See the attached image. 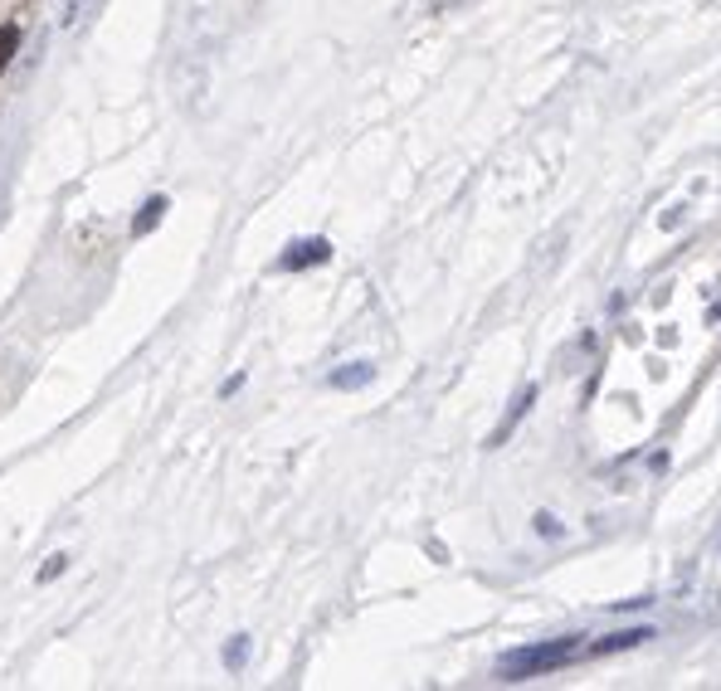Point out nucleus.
I'll return each instance as SVG.
<instances>
[{"label": "nucleus", "mask_w": 721, "mask_h": 691, "mask_svg": "<svg viewBox=\"0 0 721 691\" xmlns=\"http://www.w3.org/2000/svg\"><path fill=\"white\" fill-rule=\"evenodd\" d=\"M370 375H376V370H370L366 360H352L346 370H337V375H332V389H360V385H370Z\"/></svg>", "instance_id": "nucleus-4"}, {"label": "nucleus", "mask_w": 721, "mask_h": 691, "mask_svg": "<svg viewBox=\"0 0 721 691\" xmlns=\"http://www.w3.org/2000/svg\"><path fill=\"white\" fill-rule=\"evenodd\" d=\"M332 258V244L327 239H293V244L278 254V268L283 273H303V268H317V264H327Z\"/></svg>", "instance_id": "nucleus-2"}, {"label": "nucleus", "mask_w": 721, "mask_h": 691, "mask_svg": "<svg viewBox=\"0 0 721 691\" xmlns=\"http://www.w3.org/2000/svg\"><path fill=\"white\" fill-rule=\"evenodd\" d=\"M84 5H88V0H68V20H78V15H84Z\"/></svg>", "instance_id": "nucleus-9"}, {"label": "nucleus", "mask_w": 721, "mask_h": 691, "mask_svg": "<svg viewBox=\"0 0 721 691\" xmlns=\"http://www.w3.org/2000/svg\"><path fill=\"white\" fill-rule=\"evenodd\" d=\"M162 215H166V200H162V195H152V200L142 205V215L132 219V234H137V239H142V234H152V229L162 225Z\"/></svg>", "instance_id": "nucleus-5"}, {"label": "nucleus", "mask_w": 721, "mask_h": 691, "mask_svg": "<svg viewBox=\"0 0 721 691\" xmlns=\"http://www.w3.org/2000/svg\"><path fill=\"white\" fill-rule=\"evenodd\" d=\"M532 399H536V389H522V395H517L513 414H507V424L497 428V438H507V434H513V424H517V419H522V409H532Z\"/></svg>", "instance_id": "nucleus-7"}, {"label": "nucleus", "mask_w": 721, "mask_h": 691, "mask_svg": "<svg viewBox=\"0 0 721 691\" xmlns=\"http://www.w3.org/2000/svg\"><path fill=\"white\" fill-rule=\"evenodd\" d=\"M20 49V25H0V74L10 68V59H15Z\"/></svg>", "instance_id": "nucleus-6"}, {"label": "nucleus", "mask_w": 721, "mask_h": 691, "mask_svg": "<svg viewBox=\"0 0 721 691\" xmlns=\"http://www.w3.org/2000/svg\"><path fill=\"white\" fill-rule=\"evenodd\" d=\"M244 657H249V648H244V643H229V653H225V663H229V667H244Z\"/></svg>", "instance_id": "nucleus-8"}, {"label": "nucleus", "mask_w": 721, "mask_h": 691, "mask_svg": "<svg viewBox=\"0 0 721 691\" xmlns=\"http://www.w3.org/2000/svg\"><path fill=\"white\" fill-rule=\"evenodd\" d=\"M575 657H580V634H566V638H551V643H532V648L503 653L497 677H503V682H532V677L556 673V667L575 663Z\"/></svg>", "instance_id": "nucleus-1"}, {"label": "nucleus", "mask_w": 721, "mask_h": 691, "mask_svg": "<svg viewBox=\"0 0 721 691\" xmlns=\"http://www.w3.org/2000/svg\"><path fill=\"white\" fill-rule=\"evenodd\" d=\"M644 638H654V628H624V634H615V638H599L595 653L599 657H605V653H624V648H638Z\"/></svg>", "instance_id": "nucleus-3"}]
</instances>
